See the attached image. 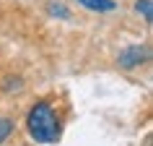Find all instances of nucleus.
I'll list each match as a JSON object with an SVG mask.
<instances>
[{
  "label": "nucleus",
  "instance_id": "f257e3e1",
  "mask_svg": "<svg viewBox=\"0 0 153 146\" xmlns=\"http://www.w3.org/2000/svg\"><path fill=\"white\" fill-rule=\"evenodd\" d=\"M26 128L31 133L34 141L39 144H55L60 138V117H57L55 107L49 102H36L26 115Z\"/></svg>",
  "mask_w": 153,
  "mask_h": 146
},
{
  "label": "nucleus",
  "instance_id": "f03ea898",
  "mask_svg": "<svg viewBox=\"0 0 153 146\" xmlns=\"http://www.w3.org/2000/svg\"><path fill=\"white\" fill-rule=\"evenodd\" d=\"M145 60H148V50L140 47V44H132V47L122 50L120 57H117V63H120V68H137V65H143Z\"/></svg>",
  "mask_w": 153,
  "mask_h": 146
},
{
  "label": "nucleus",
  "instance_id": "7ed1b4c3",
  "mask_svg": "<svg viewBox=\"0 0 153 146\" xmlns=\"http://www.w3.org/2000/svg\"><path fill=\"white\" fill-rule=\"evenodd\" d=\"M75 3H81L83 8H88V11H99V13L117 8V3H114V0H75Z\"/></svg>",
  "mask_w": 153,
  "mask_h": 146
},
{
  "label": "nucleus",
  "instance_id": "20e7f679",
  "mask_svg": "<svg viewBox=\"0 0 153 146\" xmlns=\"http://www.w3.org/2000/svg\"><path fill=\"white\" fill-rule=\"evenodd\" d=\"M135 11L145 18V21H151V18H153V0H137V3H135Z\"/></svg>",
  "mask_w": 153,
  "mask_h": 146
},
{
  "label": "nucleus",
  "instance_id": "39448f33",
  "mask_svg": "<svg viewBox=\"0 0 153 146\" xmlns=\"http://www.w3.org/2000/svg\"><path fill=\"white\" fill-rule=\"evenodd\" d=\"M21 86H24V81H21L18 76H8V78L3 81V91H5V94H13V91H21Z\"/></svg>",
  "mask_w": 153,
  "mask_h": 146
},
{
  "label": "nucleus",
  "instance_id": "423d86ee",
  "mask_svg": "<svg viewBox=\"0 0 153 146\" xmlns=\"http://www.w3.org/2000/svg\"><path fill=\"white\" fill-rule=\"evenodd\" d=\"M47 11H49V16H55V18H70V11L65 5H60V3H49Z\"/></svg>",
  "mask_w": 153,
  "mask_h": 146
},
{
  "label": "nucleus",
  "instance_id": "0eeeda50",
  "mask_svg": "<svg viewBox=\"0 0 153 146\" xmlns=\"http://www.w3.org/2000/svg\"><path fill=\"white\" fill-rule=\"evenodd\" d=\"M13 133V120L10 117H0V144Z\"/></svg>",
  "mask_w": 153,
  "mask_h": 146
}]
</instances>
